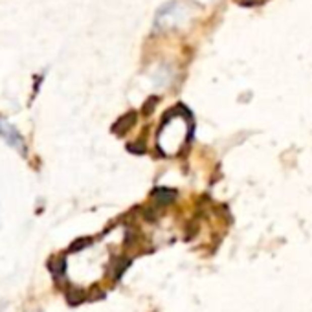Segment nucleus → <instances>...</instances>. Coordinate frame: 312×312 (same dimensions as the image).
Segmentation results:
<instances>
[{
    "mask_svg": "<svg viewBox=\"0 0 312 312\" xmlns=\"http://www.w3.org/2000/svg\"><path fill=\"white\" fill-rule=\"evenodd\" d=\"M0 136L6 138V141H8L10 145H13V147H19L20 145L19 134H17V132L13 131V129L8 125V123H4V121H0Z\"/></svg>",
    "mask_w": 312,
    "mask_h": 312,
    "instance_id": "obj_1",
    "label": "nucleus"
},
{
    "mask_svg": "<svg viewBox=\"0 0 312 312\" xmlns=\"http://www.w3.org/2000/svg\"><path fill=\"white\" fill-rule=\"evenodd\" d=\"M176 193L173 191V189H154V193H152V196H154L156 200L160 202V204H167V202H171L173 198H175Z\"/></svg>",
    "mask_w": 312,
    "mask_h": 312,
    "instance_id": "obj_2",
    "label": "nucleus"
},
{
    "mask_svg": "<svg viewBox=\"0 0 312 312\" xmlns=\"http://www.w3.org/2000/svg\"><path fill=\"white\" fill-rule=\"evenodd\" d=\"M134 120H136V114H134V112H129L127 116H123L120 121H118V123H116V127H114V131L125 132L127 129H129V127H131L132 123H134Z\"/></svg>",
    "mask_w": 312,
    "mask_h": 312,
    "instance_id": "obj_3",
    "label": "nucleus"
},
{
    "mask_svg": "<svg viewBox=\"0 0 312 312\" xmlns=\"http://www.w3.org/2000/svg\"><path fill=\"white\" fill-rule=\"evenodd\" d=\"M51 272H54V276H61L65 272V259H59L56 265H51Z\"/></svg>",
    "mask_w": 312,
    "mask_h": 312,
    "instance_id": "obj_4",
    "label": "nucleus"
},
{
    "mask_svg": "<svg viewBox=\"0 0 312 312\" xmlns=\"http://www.w3.org/2000/svg\"><path fill=\"white\" fill-rule=\"evenodd\" d=\"M154 103H156V97H152L151 101H147V103H145V109H143V111H145V114H147V112H151L152 109H154Z\"/></svg>",
    "mask_w": 312,
    "mask_h": 312,
    "instance_id": "obj_5",
    "label": "nucleus"
}]
</instances>
